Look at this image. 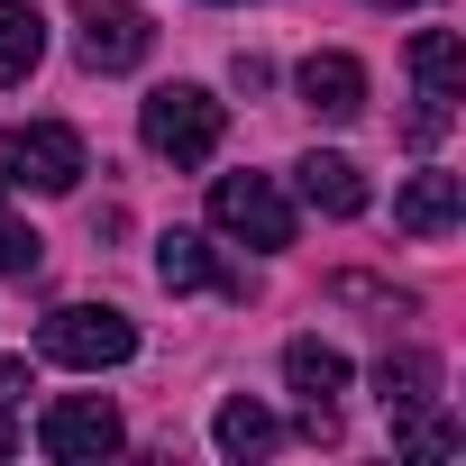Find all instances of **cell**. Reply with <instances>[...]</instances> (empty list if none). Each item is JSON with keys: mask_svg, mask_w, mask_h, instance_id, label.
<instances>
[{"mask_svg": "<svg viewBox=\"0 0 466 466\" xmlns=\"http://www.w3.org/2000/svg\"><path fill=\"white\" fill-rule=\"evenodd\" d=\"M457 439H466V430H457V420H420V411H411V420H402V448H411V457H448V448H457Z\"/></svg>", "mask_w": 466, "mask_h": 466, "instance_id": "obj_17", "label": "cell"}, {"mask_svg": "<svg viewBox=\"0 0 466 466\" xmlns=\"http://www.w3.org/2000/svg\"><path fill=\"white\" fill-rule=\"evenodd\" d=\"M156 284L165 293H248L238 275L210 257V238H192V228H165V238H156Z\"/></svg>", "mask_w": 466, "mask_h": 466, "instance_id": "obj_9", "label": "cell"}, {"mask_svg": "<svg viewBox=\"0 0 466 466\" xmlns=\"http://www.w3.org/2000/svg\"><path fill=\"white\" fill-rule=\"evenodd\" d=\"M19 393H28V357H0V402L19 411Z\"/></svg>", "mask_w": 466, "mask_h": 466, "instance_id": "obj_18", "label": "cell"}, {"mask_svg": "<svg viewBox=\"0 0 466 466\" xmlns=\"http://www.w3.org/2000/svg\"><path fill=\"white\" fill-rule=\"evenodd\" d=\"M19 448V420H10V402H0V457H10Z\"/></svg>", "mask_w": 466, "mask_h": 466, "instance_id": "obj_19", "label": "cell"}, {"mask_svg": "<svg viewBox=\"0 0 466 466\" xmlns=\"http://www.w3.org/2000/svg\"><path fill=\"white\" fill-rule=\"evenodd\" d=\"M375 393H384V411H393V420H411V411H430V402H439V366H430L420 348H402V357H384V366H375Z\"/></svg>", "mask_w": 466, "mask_h": 466, "instance_id": "obj_13", "label": "cell"}, {"mask_svg": "<svg viewBox=\"0 0 466 466\" xmlns=\"http://www.w3.org/2000/svg\"><path fill=\"white\" fill-rule=\"evenodd\" d=\"M210 439H219L228 457H266V448H275L284 430H275V411H266V402H248V393H238V402H219V420H210Z\"/></svg>", "mask_w": 466, "mask_h": 466, "instance_id": "obj_15", "label": "cell"}, {"mask_svg": "<svg viewBox=\"0 0 466 466\" xmlns=\"http://www.w3.org/2000/svg\"><path fill=\"white\" fill-rule=\"evenodd\" d=\"M210 219L238 248H293V201L275 192V174H219L210 183Z\"/></svg>", "mask_w": 466, "mask_h": 466, "instance_id": "obj_4", "label": "cell"}, {"mask_svg": "<svg viewBox=\"0 0 466 466\" xmlns=\"http://www.w3.org/2000/svg\"><path fill=\"white\" fill-rule=\"evenodd\" d=\"M457 219H466V183H457V174H411L402 201H393V228H402V238H448Z\"/></svg>", "mask_w": 466, "mask_h": 466, "instance_id": "obj_10", "label": "cell"}, {"mask_svg": "<svg viewBox=\"0 0 466 466\" xmlns=\"http://www.w3.org/2000/svg\"><path fill=\"white\" fill-rule=\"evenodd\" d=\"M74 28H83V65H92V74H128V65H147V46H156V28H147L137 0H83Z\"/></svg>", "mask_w": 466, "mask_h": 466, "instance_id": "obj_5", "label": "cell"}, {"mask_svg": "<svg viewBox=\"0 0 466 466\" xmlns=\"http://www.w3.org/2000/svg\"><path fill=\"white\" fill-rule=\"evenodd\" d=\"M457 65H466V46H457L448 28H420V37H411V83H420L411 137H420V147H430V137L457 119Z\"/></svg>", "mask_w": 466, "mask_h": 466, "instance_id": "obj_6", "label": "cell"}, {"mask_svg": "<svg viewBox=\"0 0 466 466\" xmlns=\"http://www.w3.org/2000/svg\"><path fill=\"white\" fill-rule=\"evenodd\" d=\"M137 128H147V147H156L165 165H210V147H219L228 110H219L201 83H165V92H147Z\"/></svg>", "mask_w": 466, "mask_h": 466, "instance_id": "obj_2", "label": "cell"}, {"mask_svg": "<svg viewBox=\"0 0 466 466\" xmlns=\"http://www.w3.org/2000/svg\"><path fill=\"white\" fill-rule=\"evenodd\" d=\"M293 174H302V201H311V210H329V219H357V210H366V174H357L348 156H302Z\"/></svg>", "mask_w": 466, "mask_h": 466, "instance_id": "obj_12", "label": "cell"}, {"mask_svg": "<svg viewBox=\"0 0 466 466\" xmlns=\"http://www.w3.org/2000/svg\"><path fill=\"white\" fill-rule=\"evenodd\" d=\"M37 56H46V19L28 10V0H0V92L28 83V74H37Z\"/></svg>", "mask_w": 466, "mask_h": 466, "instance_id": "obj_14", "label": "cell"}, {"mask_svg": "<svg viewBox=\"0 0 466 466\" xmlns=\"http://www.w3.org/2000/svg\"><path fill=\"white\" fill-rule=\"evenodd\" d=\"M375 10H420V0H375Z\"/></svg>", "mask_w": 466, "mask_h": 466, "instance_id": "obj_20", "label": "cell"}, {"mask_svg": "<svg viewBox=\"0 0 466 466\" xmlns=\"http://www.w3.org/2000/svg\"><path fill=\"white\" fill-rule=\"evenodd\" d=\"M302 110H320V119H357V110H366V65L339 56V46L311 56V65H302Z\"/></svg>", "mask_w": 466, "mask_h": 466, "instance_id": "obj_11", "label": "cell"}, {"mask_svg": "<svg viewBox=\"0 0 466 466\" xmlns=\"http://www.w3.org/2000/svg\"><path fill=\"white\" fill-rule=\"evenodd\" d=\"M74 183H83V137L65 119L0 128V192H74Z\"/></svg>", "mask_w": 466, "mask_h": 466, "instance_id": "obj_1", "label": "cell"}, {"mask_svg": "<svg viewBox=\"0 0 466 466\" xmlns=\"http://www.w3.org/2000/svg\"><path fill=\"white\" fill-rule=\"evenodd\" d=\"M284 375H293V393H302V430H311V439H339L348 357H339V348H320V339H293V348H284Z\"/></svg>", "mask_w": 466, "mask_h": 466, "instance_id": "obj_7", "label": "cell"}, {"mask_svg": "<svg viewBox=\"0 0 466 466\" xmlns=\"http://www.w3.org/2000/svg\"><path fill=\"white\" fill-rule=\"evenodd\" d=\"M37 348H46L56 366H74V375H101V366H128V357H137V320L110 311V302H65V311L37 329Z\"/></svg>", "mask_w": 466, "mask_h": 466, "instance_id": "obj_3", "label": "cell"}, {"mask_svg": "<svg viewBox=\"0 0 466 466\" xmlns=\"http://www.w3.org/2000/svg\"><path fill=\"white\" fill-rule=\"evenodd\" d=\"M37 257H46V248H37V228H19L10 210H0V275H19V284H28V275H37Z\"/></svg>", "mask_w": 466, "mask_h": 466, "instance_id": "obj_16", "label": "cell"}, {"mask_svg": "<svg viewBox=\"0 0 466 466\" xmlns=\"http://www.w3.org/2000/svg\"><path fill=\"white\" fill-rule=\"evenodd\" d=\"M37 448H46V457H65V466L110 457V448H119V411H110L101 393H65V402L37 420Z\"/></svg>", "mask_w": 466, "mask_h": 466, "instance_id": "obj_8", "label": "cell"}]
</instances>
